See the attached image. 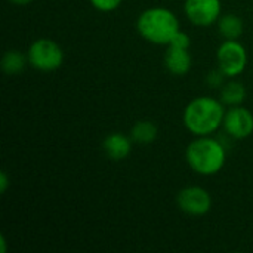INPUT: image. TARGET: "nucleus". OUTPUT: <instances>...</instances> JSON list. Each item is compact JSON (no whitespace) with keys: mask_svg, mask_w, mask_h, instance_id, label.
Masks as SVG:
<instances>
[{"mask_svg":"<svg viewBox=\"0 0 253 253\" xmlns=\"http://www.w3.org/2000/svg\"><path fill=\"white\" fill-rule=\"evenodd\" d=\"M225 104L212 96H199L190 101L184 110V126L194 136H211L222 125Z\"/></svg>","mask_w":253,"mask_h":253,"instance_id":"nucleus-1","label":"nucleus"},{"mask_svg":"<svg viewBox=\"0 0 253 253\" xmlns=\"http://www.w3.org/2000/svg\"><path fill=\"white\" fill-rule=\"evenodd\" d=\"M188 166L202 176H212L222 170L227 160L225 147L215 138L197 136L185 150Z\"/></svg>","mask_w":253,"mask_h":253,"instance_id":"nucleus-2","label":"nucleus"},{"mask_svg":"<svg viewBox=\"0 0 253 253\" xmlns=\"http://www.w3.org/2000/svg\"><path fill=\"white\" fill-rule=\"evenodd\" d=\"M136 30L142 39L153 44L168 46L181 30L178 16L166 7L145 9L136 19Z\"/></svg>","mask_w":253,"mask_h":253,"instance_id":"nucleus-3","label":"nucleus"},{"mask_svg":"<svg viewBox=\"0 0 253 253\" xmlns=\"http://www.w3.org/2000/svg\"><path fill=\"white\" fill-rule=\"evenodd\" d=\"M27 56L33 68L44 73L58 70L64 62L62 47L55 40L46 37L34 40L27 50Z\"/></svg>","mask_w":253,"mask_h":253,"instance_id":"nucleus-4","label":"nucleus"},{"mask_svg":"<svg viewBox=\"0 0 253 253\" xmlns=\"http://www.w3.org/2000/svg\"><path fill=\"white\" fill-rule=\"evenodd\" d=\"M218 67L227 77L240 76L248 65V52L239 40H224L216 52Z\"/></svg>","mask_w":253,"mask_h":253,"instance_id":"nucleus-5","label":"nucleus"},{"mask_svg":"<svg viewBox=\"0 0 253 253\" xmlns=\"http://www.w3.org/2000/svg\"><path fill=\"white\" fill-rule=\"evenodd\" d=\"M185 16L197 27H211L222 15L221 0H185Z\"/></svg>","mask_w":253,"mask_h":253,"instance_id":"nucleus-6","label":"nucleus"},{"mask_svg":"<svg viewBox=\"0 0 253 253\" xmlns=\"http://www.w3.org/2000/svg\"><path fill=\"white\" fill-rule=\"evenodd\" d=\"M178 208L188 216H203L212 208V197L209 191L193 185L179 191L176 197Z\"/></svg>","mask_w":253,"mask_h":253,"instance_id":"nucleus-7","label":"nucleus"},{"mask_svg":"<svg viewBox=\"0 0 253 253\" xmlns=\"http://www.w3.org/2000/svg\"><path fill=\"white\" fill-rule=\"evenodd\" d=\"M222 126L234 139H246L253 133L252 111L242 105H234L227 110Z\"/></svg>","mask_w":253,"mask_h":253,"instance_id":"nucleus-8","label":"nucleus"},{"mask_svg":"<svg viewBox=\"0 0 253 253\" xmlns=\"http://www.w3.org/2000/svg\"><path fill=\"white\" fill-rule=\"evenodd\" d=\"M191 55L188 49H181L175 46H168L165 53V67L173 76H185L191 70Z\"/></svg>","mask_w":253,"mask_h":253,"instance_id":"nucleus-9","label":"nucleus"},{"mask_svg":"<svg viewBox=\"0 0 253 253\" xmlns=\"http://www.w3.org/2000/svg\"><path fill=\"white\" fill-rule=\"evenodd\" d=\"M130 139L132 138H129L123 133H110L104 139L102 148L111 160L120 162V160H125L132 153V141Z\"/></svg>","mask_w":253,"mask_h":253,"instance_id":"nucleus-10","label":"nucleus"},{"mask_svg":"<svg viewBox=\"0 0 253 253\" xmlns=\"http://www.w3.org/2000/svg\"><path fill=\"white\" fill-rule=\"evenodd\" d=\"M243 21L240 16L234 15V13H225L221 15V18L218 19V30L219 34L225 39V40H237L242 34H243Z\"/></svg>","mask_w":253,"mask_h":253,"instance_id":"nucleus-11","label":"nucleus"},{"mask_svg":"<svg viewBox=\"0 0 253 253\" xmlns=\"http://www.w3.org/2000/svg\"><path fill=\"white\" fill-rule=\"evenodd\" d=\"M27 64H28V56L25 53H22L21 50H16V49L7 50L3 55L1 62H0L3 73H6L7 76L19 74L21 71H24Z\"/></svg>","mask_w":253,"mask_h":253,"instance_id":"nucleus-12","label":"nucleus"},{"mask_svg":"<svg viewBox=\"0 0 253 253\" xmlns=\"http://www.w3.org/2000/svg\"><path fill=\"white\" fill-rule=\"evenodd\" d=\"M157 133H159V129L154 125V122L139 120L133 125V127L130 130V138H132V141H135L138 144L147 145V144H151L156 141Z\"/></svg>","mask_w":253,"mask_h":253,"instance_id":"nucleus-13","label":"nucleus"},{"mask_svg":"<svg viewBox=\"0 0 253 253\" xmlns=\"http://www.w3.org/2000/svg\"><path fill=\"white\" fill-rule=\"evenodd\" d=\"M246 99V87L242 82L231 80L221 87V101L225 105H242Z\"/></svg>","mask_w":253,"mask_h":253,"instance_id":"nucleus-14","label":"nucleus"},{"mask_svg":"<svg viewBox=\"0 0 253 253\" xmlns=\"http://www.w3.org/2000/svg\"><path fill=\"white\" fill-rule=\"evenodd\" d=\"M89 1L99 12H113L122 4L123 0H89Z\"/></svg>","mask_w":253,"mask_h":253,"instance_id":"nucleus-15","label":"nucleus"},{"mask_svg":"<svg viewBox=\"0 0 253 253\" xmlns=\"http://www.w3.org/2000/svg\"><path fill=\"white\" fill-rule=\"evenodd\" d=\"M168 46H175V47H181V49H190V46H191V39H190V36L185 33V31H178L173 37H172V40H170V43L168 44Z\"/></svg>","mask_w":253,"mask_h":253,"instance_id":"nucleus-16","label":"nucleus"},{"mask_svg":"<svg viewBox=\"0 0 253 253\" xmlns=\"http://www.w3.org/2000/svg\"><path fill=\"white\" fill-rule=\"evenodd\" d=\"M227 76L218 68L216 71H211L209 74H208V83H209V86H212V87H222L224 86V79H225Z\"/></svg>","mask_w":253,"mask_h":253,"instance_id":"nucleus-17","label":"nucleus"},{"mask_svg":"<svg viewBox=\"0 0 253 253\" xmlns=\"http://www.w3.org/2000/svg\"><path fill=\"white\" fill-rule=\"evenodd\" d=\"M9 178H7V173L3 170L1 173H0V193H6L7 191V188H9Z\"/></svg>","mask_w":253,"mask_h":253,"instance_id":"nucleus-18","label":"nucleus"},{"mask_svg":"<svg viewBox=\"0 0 253 253\" xmlns=\"http://www.w3.org/2000/svg\"><path fill=\"white\" fill-rule=\"evenodd\" d=\"M12 4H16V6H27V4H30L31 1H34V0H9Z\"/></svg>","mask_w":253,"mask_h":253,"instance_id":"nucleus-19","label":"nucleus"},{"mask_svg":"<svg viewBox=\"0 0 253 253\" xmlns=\"http://www.w3.org/2000/svg\"><path fill=\"white\" fill-rule=\"evenodd\" d=\"M0 246H1L0 252L6 253V237L4 236H0Z\"/></svg>","mask_w":253,"mask_h":253,"instance_id":"nucleus-20","label":"nucleus"}]
</instances>
